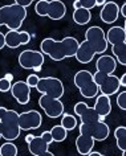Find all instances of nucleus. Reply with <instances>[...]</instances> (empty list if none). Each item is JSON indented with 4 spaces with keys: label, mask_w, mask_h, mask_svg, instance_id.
<instances>
[{
    "label": "nucleus",
    "mask_w": 126,
    "mask_h": 156,
    "mask_svg": "<svg viewBox=\"0 0 126 156\" xmlns=\"http://www.w3.org/2000/svg\"><path fill=\"white\" fill-rule=\"evenodd\" d=\"M116 68H117V61L114 60L113 56H109V54H102L96 61V69L100 73L113 74L116 72Z\"/></svg>",
    "instance_id": "a211bd4d"
},
{
    "label": "nucleus",
    "mask_w": 126,
    "mask_h": 156,
    "mask_svg": "<svg viewBox=\"0 0 126 156\" xmlns=\"http://www.w3.org/2000/svg\"><path fill=\"white\" fill-rule=\"evenodd\" d=\"M77 124L78 123H77V119H76V116H74V115L66 114V112H64V114L61 115V123H60V126L64 127L66 131L74 130Z\"/></svg>",
    "instance_id": "b1692460"
},
{
    "label": "nucleus",
    "mask_w": 126,
    "mask_h": 156,
    "mask_svg": "<svg viewBox=\"0 0 126 156\" xmlns=\"http://www.w3.org/2000/svg\"><path fill=\"white\" fill-rule=\"evenodd\" d=\"M120 13L124 17H126V3H124V5L120 8Z\"/></svg>",
    "instance_id": "72a5a7b5"
},
{
    "label": "nucleus",
    "mask_w": 126,
    "mask_h": 156,
    "mask_svg": "<svg viewBox=\"0 0 126 156\" xmlns=\"http://www.w3.org/2000/svg\"><path fill=\"white\" fill-rule=\"evenodd\" d=\"M93 108L96 110L100 119L104 120V118H106L112 112V101H110V97L104 95V94L98 95L96 102H94Z\"/></svg>",
    "instance_id": "6ab92c4d"
},
{
    "label": "nucleus",
    "mask_w": 126,
    "mask_h": 156,
    "mask_svg": "<svg viewBox=\"0 0 126 156\" xmlns=\"http://www.w3.org/2000/svg\"><path fill=\"white\" fill-rule=\"evenodd\" d=\"M4 78H6L7 81H9V82H12V80H13V74H9V73H8V74H6V77H4Z\"/></svg>",
    "instance_id": "4c0bfd02"
},
{
    "label": "nucleus",
    "mask_w": 126,
    "mask_h": 156,
    "mask_svg": "<svg viewBox=\"0 0 126 156\" xmlns=\"http://www.w3.org/2000/svg\"><path fill=\"white\" fill-rule=\"evenodd\" d=\"M49 131H50V135H52L53 142L61 143V142H64V140L68 138V131H66L62 126H60V124L54 126L52 130H49Z\"/></svg>",
    "instance_id": "393cba45"
},
{
    "label": "nucleus",
    "mask_w": 126,
    "mask_h": 156,
    "mask_svg": "<svg viewBox=\"0 0 126 156\" xmlns=\"http://www.w3.org/2000/svg\"><path fill=\"white\" fill-rule=\"evenodd\" d=\"M86 156H105V155L101 154V152H97V151H92L90 154H88Z\"/></svg>",
    "instance_id": "c9c22d12"
},
{
    "label": "nucleus",
    "mask_w": 126,
    "mask_h": 156,
    "mask_svg": "<svg viewBox=\"0 0 126 156\" xmlns=\"http://www.w3.org/2000/svg\"><path fill=\"white\" fill-rule=\"evenodd\" d=\"M33 136H35V135H32V134H29V135H27V136H25V142H27V144H28L31 140L33 139Z\"/></svg>",
    "instance_id": "58836bf2"
},
{
    "label": "nucleus",
    "mask_w": 126,
    "mask_h": 156,
    "mask_svg": "<svg viewBox=\"0 0 126 156\" xmlns=\"http://www.w3.org/2000/svg\"><path fill=\"white\" fill-rule=\"evenodd\" d=\"M108 49V41L104 29L94 25L86 29L85 40L78 44L76 57L80 64H89L96 54H104Z\"/></svg>",
    "instance_id": "f257e3e1"
},
{
    "label": "nucleus",
    "mask_w": 126,
    "mask_h": 156,
    "mask_svg": "<svg viewBox=\"0 0 126 156\" xmlns=\"http://www.w3.org/2000/svg\"><path fill=\"white\" fill-rule=\"evenodd\" d=\"M37 156H54L52 152L50 151H45V152H43V154H40V155H37Z\"/></svg>",
    "instance_id": "e433bc0d"
},
{
    "label": "nucleus",
    "mask_w": 126,
    "mask_h": 156,
    "mask_svg": "<svg viewBox=\"0 0 126 156\" xmlns=\"http://www.w3.org/2000/svg\"><path fill=\"white\" fill-rule=\"evenodd\" d=\"M6 46L11 49H16L21 45H25L31 41V34L28 32H20V30H8L4 34Z\"/></svg>",
    "instance_id": "4468645a"
},
{
    "label": "nucleus",
    "mask_w": 126,
    "mask_h": 156,
    "mask_svg": "<svg viewBox=\"0 0 126 156\" xmlns=\"http://www.w3.org/2000/svg\"><path fill=\"white\" fill-rule=\"evenodd\" d=\"M78 40L74 37H65L62 40L57 41L54 38H44L40 44V52L46 54L52 58L53 61H62L65 58H70L76 56L78 48Z\"/></svg>",
    "instance_id": "f03ea898"
},
{
    "label": "nucleus",
    "mask_w": 126,
    "mask_h": 156,
    "mask_svg": "<svg viewBox=\"0 0 126 156\" xmlns=\"http://www.w3.org/2000/svg\"><path fill=\"white\" fill-rule=\"evenodd\" d=\"M11 86H12V82L7 81L6 78H0V91L2 93H7L11 90Z\"/></svg>",
    "instance_id": "c756f323"
},
{
    "label": "nucleus",
    "mask_w": 126,
    "mask_h": 156,
    "mask_svg": "<svg viewBox=\"0 0 126 156\" xmlns=\"http://www.w3.org/2000/svg\"><path fill=\"white\" fill-rule=\"evenodd\" d=\"M0 135H2V126H0Z\"/></svg>",
    "instance_id": "79ce46f5"
},
{
    "label": "nucleus",
    "mask_w": 126,
    "mask_h": 156,
    "mask_svg": "<svg viewBox=\"0 0 126 156\" xmlns=\"http://www.w3.org/2000/svg\"><path fill=\"white\" fill-rule=\"evenodd\" d=\"M93 80L96 85L98 86V90L104 95H114L120 91V78L114 74H104L100 72H96L93 74Z\"/></svg>",
    "instance_id": "6e6552de"
},
{
    "label": "nucleus",
    "mask_w": 126,
    "mask_h": 156,
    "mask_svg": "<svg viewBox=\"0 0 126 156\" xmlns=\"http://www.w3.org/2000/svg\"><path fill=\"white\" fill-rule=\"evenodd\" d=\"M122 156H125V152H124V154H122Z\"/></svg>",
    "instance_id": "37998d69"
},
{
    "label": "nucleus",
    "mask_w": 126,
    "mask_h": 156,
    "mask_svg": "<svg viewBox=\"0 0 126 156\" xmlns=\"http://www.w3.org/2000/svg\"><path fill=\"white\" fill-rule=\"evenodd\" d=\"M0 139H2V135H0Z\"/></svg>",
    "instance_id": "c03bdc74"
},
{
    "label": "nucleus",
    "mask_w": 126,
    "mask_h": 156,
    "mask_svg": "<svg viewBox=\"0 0 126 156\" xmlns=\"http://www.w3.org/2000/svg\"><path fill=\"white\" fill-rule=\"evenodd\" d=\"M35 12L39 16H46L50 20H61L66 15V5L61 0H39L35 4Z\"/></svg>",
    "instance_id": "423d86ee"
},
{
    "label": "nucleus",
    "mask_w": 126,
    "mask_h": 156,
    "mask_svg": "<svg viewBox=\"0 0 126 156\" xmlns=\"http://www.w3.org/2000/svg\"><path fill=\"white\" fill-rule=\"evenodd\" d=\"M40 136H41V138L44 139L48 144H52V143H53V139H52V135H50V131H44V132H41Z\"/></svg>",
    "instance_id": "7c9ffc66"
},
{
    "label": "nucleus",
    "mask_w": 126,
    "mask_h": 156,
    "mask_svg": "<svg viewBox=\"0 0 126 156\" xmlns=\"http://www.w3.org/2000/svg\"><path fill=\"white\" fill-rule=\"evenodd\" d=\"M39 80H40V78L37 77V74H29L25 82L29 86V89H35L36 87V85H37V82H39Z\"/></svg>",
    "instance_id": "c85d7f7f"
},
{
    "label": "nucleus",
    "mask_w": 126,
    "mask_h": 156,
    "mask_svg": "<svg viewBox=\"0 0 126 156\" xmlns=\"http://www.w3.org/2000/svg\"><path fill=\"white\" fill-rule=\"evenodd\" d=\"M0 126H2V138H4L7 142L17 139L21 131L19 127V112L0 107Z\"/></svg>",
    "instance_id": "39448f33"
},
{
    "label": "nucleus",
    "mask_w": 126,
    "mask_h": 156,
    "mask_svg": "<svg viewBox=\"0 0 126 156\" xmlns=\"http://www.w3.org/2000/svg\"><path fill=\"white\" fill-rule=\"evenodd\" d=\"M17 147L12 142H7L0 146V156H17Z\"/></svg>",
    "instance_id": "a878e982"
},
{
    "label": "nucleus",
    "mask_w": 126,
    "mask_h": 156,
    "mask_svg": "<svg viewBox=\"0 0 126 156\" xmlns=\"http://www.w3.org/2000/svg\"><path fill=\"white\" fill-rule=\"evenodd\" d=\"M114 138L117 142L118 150H121L122 152L126 151V127L120 126L114 130Z\"/></svg>",
    "instance_id": "5701e85b"
},
{
    "label": "nucleus",
    "mask_w": 126,
    "mask_h": 156,
    "mask_svg": "<svg viewBox=\"0 0 126 156\" xmlns=\"http://www.w3.org/2000/svg\"><path fill=\"white\" fill-rule=\"evenodd\" d=\"M33 72H41V68H36V69H33Z\"/></svg>",
    "instance_id": "a19ab883"
},
{
    "label": "nucleus",
    "mask_w": 126,
    "mask_h": 156,
    "mask_svg": "<svg viewBox=\"0 0 126 156\" xmlns=\"http://www.w3.org/2000/svg\"><path fill=\"white\" fill-rule=\"evenodd\" d=\"M12 97L17 101L19 105H27L31 99V89L25 81H17L11 86Z\"/></svg>",
    "instance_id": "dca6fc26"
},
{
    "label": "nucleus",
    "mask_w": 126,
    "mask_h": 156,
    "mask_svg": "<svg viewBox=\"0 0 126 156\" xmlns=\"http://www.w3.org/2000/svg\"><path fill=\"white\" fill-rule=\"evenodd\" d=\"M19 65L27 70L43 68V65H44V54L40 50H33V49L23 50L19 54Z\"/></svg>",
    "instance_id": "9b49d317"
},
{
    "label": "nucleus",
    "mask_w": 126,
    "mask_h": 156,
    "mask_svg": "<svg viewBox=\"0 0 126 156\" xmlns=\"http://www.w3.org/2000/svg\"><path fill=\"white\" fill-rule=\"evenodd\" d=\"M117 106L121 110H126V91H121L117 95Z\"/></svg>",
    "instance_id": "cd10ccee"
},
{
    "label": "nucleus",
    "mask_w": 126,
    "mask_h": 156,
    "mask_svg": "<svg viewBox=\"0 0 126 156\" xmlns=\"http://www.w3.org/2000/svg\"><path fill=\"white\" fill-rule=\"evenodd\" d=\"M120 85H121V87L122 86H126V74H124V76L120 78Z\"/></svg>",
    "instance_id": "f704fd0d"
},
{
    "label": "nucleus",
    "mask_w": 126,
    "mask_h": 156,
    "mask_svg": "<svg viewBox=\"0 0 126 156\" xmlns=\"http://www.w3.org/2000/svg\"><path fill=\"white\" fill-rule=\"evenodd\" d=\"M108 44H112V52L118 64L126 65V30L124 27H112L105 33Z\"/></svg>",
    "instance_id": "7ed1b4c3"
},
{
    "label": "nucleus",
    "mask_w": 126,
    "mask_h": 156,
    "mask_svg": "<svg viewBox=\"0 0 126 156\" xmlns=\"http://www.w3.org/2000/svg\"><path fill=\"white\" fill-rule=\"evenodd\" d=\"M41 123H43V116L36 110H28L19 114V127L23 131L36 130V128L41 126Z\"/></svg>",
    "instance_id": "ddd939ff"
},
{
    "label": "nucleus",
    "mask_w": 126,
    "mask_h": 156,
    "mask_svg": "<svg viewBox=\"0 0 126 156\" xmlns=\"http://www.w3.org/2000/svg\"><path fill=\"white\" fill-rule=\"evenodd\" d=\"M96 7V0H76L73 3V8H82V9H88L90 11L92 8Z\"/></svg>",
    "instance_id": "bb28decb"
},
{
    "label": "nucleus",
    "mask_w": 126,
    "mask_h": 156,
    "mask_svg": "<svg viewBox=\"0 0 126 156\" xmlns=\"http://www.w3.org/2000/svg\"><path fill=\"white\" fill-rule=\"evenodd\" d=\"M74 114L81 119V123H93L101 120L93 107H89L85 102H77L74 105Z\"/></svg>",
    "instance_id": "2eb2a0df"
},
{
    "label": "nucleus",
    "mask_w": 126,
    "mask_h": 156,
    "mask_svg": "<svg viewBox=\"0 0 126 156\" xmlns=\"http://www.w3.org/2000/svg\"><path fill=\"white\" fill-rule=\"evenodd\" d=\"M6 46V38H4V34L0 32V50Z\"/></svg>",
    "instance_id": "473e14b6"
},
{
    "label": "nucleus",
    "mask_w": 126,
    "mask_h": 156,
    "mask_svg": "<svg viewBox=\"0 0 126 156\" xmlns=\"http://www.w3.org/2000/svg\"><path fill=\"white\" fill-rule=\"evenodd\" d=\"M27 19V9L17 4L0 7V27L6 25L9 30H19Z\"/></svg>",
    "instance_id": "20e7f679"
},
{
    "label": "nucleus",
    "mask_w": 126,
    "mask_h": 156,
    "mask_svg": "<svg viewBox=\"0 0 126 156\" xmlns=\"http://www.w3.org/2000/svg\"><path fill=\"white\" fill-rule=\"evenodd\" d=\"M39 105L44 110L45 115L49 118H60L64 114V103L60 99L52 98L48 95H41L39 98Z\"/></svg>",
    "instance_id": "f8f14e48"
},
{
    "label": "nucleus",
    "mask_w": 126,
    "mask_h": 156,
    "mask_svg": "<svg viewBox=\"0 0 126 156\" xmlns=\"http://www.w3.org/2000/svg\"><path fill=\"white\" fill-rule=\"evenodd\" d=\"M73 21L78 25H85L92 20V13L88 9H82V8H77L73 11Z\"/></svg>",
    "instance_id": "4be33fe9"
},
{
    "label": "nucleus",
    "mask_w": 126,
    "mask_h": 156,
    "mask_svg": "<svg viewBox=\"0 0 126 156\" xmlns=\"http://www.w3.org/2000/svg\"><path fill=\"white\" fill-rule=\"evenodd\" d=\"M120 16V7L114 2H106L101 8L100 19L105 24H113Z\"/></svg>",
    "instance_id": "f3484780"
},
{
    "label": "nucleus",
    "mask_w": 126,
    "mask_h": 156,
    "mask_svg": "<svg viewBox=\"0 0 126 156\" xmlns=\"http://www.w3.org/2000/svg\"><path fill=\"white\" fill-rule=\"evenodd\" d=\"M48 148H49V144L46 143L40 135L33 136V139L28 143V150L33 156H37V155L43 154V152H45V151H49Z\"/></svg>",
    "instance_id": "412c9836"
},
{
    "label": "nucleus",
    "mask_w": 126,
    "mask_h": 156,
    "mask_svg": "<svg viewBox=\"0 0 126 156\" xmlns=\"http://www.w3.org/2000/svg\"><path fill=\"white\" fill-rule=\"evenodd\" d=\"M93 147H94V140L93 138H90L88 135H78L77 139H76V148H77V152L80 155H84L86 156L88 154L93 151Z\"/></svg>",
    "instance_id": "aec40b11"
},
{
    "label": "nucleus",
    "mask_w": 126,
    "mask_h": 156,
    "mask_svg": "<svg viewBox=\"0 0 126 156\" xmlns=\"http://www.w3.org/2000/svg\"><path fill=\"white\" fill-rule=\"evenodd\" d=\"M35 89L39 93H41V95H48L56 99H60L65 93V89H64V85H62L61 80H58L56 77L40 78Z\"/></svg>",
    "instance_id": "1a4fd4ad"
},
{
    "label": "nucleus",
    "mask_w": 126,
    "mask_h": 156,
    "mask_svg": "<svg viewBox=\"0 0 126 156\" xmlns=\"http://www.w3.org/2000/svg\"><path fill=\"white\" fill-rule=\"evenodd\" d=\"M78 130H80V135H88L93 138L94 142H104L110 135V128L104 120H97L93 123H81Z\"/></svg>",
    "instance_id": "9d476101"
},
{
    "label": "nucleus",
    "mask_w": 126,
    "mask_h": 156,
    "mask_svg": "<svg viewBox=\"0 0 126 156\" xmlns=\"http://www.w3.org/2000/svg\"><path fill=\"white\" fill-rule=\"evenodd\" d=\"M73 82L76 87L80 90L81 95L85 98H96L97 94L100 93L98 86L93 80V74L89 70H80L74 74Z\"/></svg>",
    "instance_id": "0eeeda50"
},
{
    "label": "nucleus",
    "mask_w": 126,
    "mask_h": 156,
    "mask_svg": "<svg viewBox=\"0 0 126 156\" xmlns=\"http://www.w3.org/2000/svg\"><path fill=\"white\" fill-rule=\"evenodd\" d=\"M15 4H17V5H20L21 8L27 9V7H29L31 4H32V0H16Z\"/></svg>",
    "instance_id": "2f4dec72"
},
{
    "label": "nucleus",
    "mask_w": 126,
    "mask_h": 156,
    "mask_svg": "<svg viewBox=\"0 0 126 156\" xmlns=\"http://www.w3.org/2000/svg\"><path fill=\"white\" fill-rule=\"evenodd\" d=\"M106 2H104V0H96V7L97 5H104Z\"/></svg>",
    "instance_id": "ea45409f"
}]
</instances>
